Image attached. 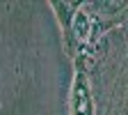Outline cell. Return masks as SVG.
<instances>
[{"instance_id": "1", "label": "cell", "mask_w": 128, "mask_h": 115, "mask_svg": "<svg viewBox=\"0 0 128 115\" xmlns=\"http://www.w3.org/2000/svg\"><path fill=\"white\" fill-rule=\"evenodd\" d=\"M73 115H92V99L82 74L76 76V85H73Z\"/></svg>"}, {"instance_id": "2", "label": "cell", "mask_w": 128, "mask_h": 115, "mask_svg": "<svg viewBox=\"0 0 128 115\" xmlns=\"http://www.w3.org/2000/svg\"><path fill=\"white\" fill-rule=\"evenodd\" d=\"M89 32H92V23H89V16H87V12H76V16H73V35H76V39H87L89 37Z\"/></svg>"}]
</instances>
